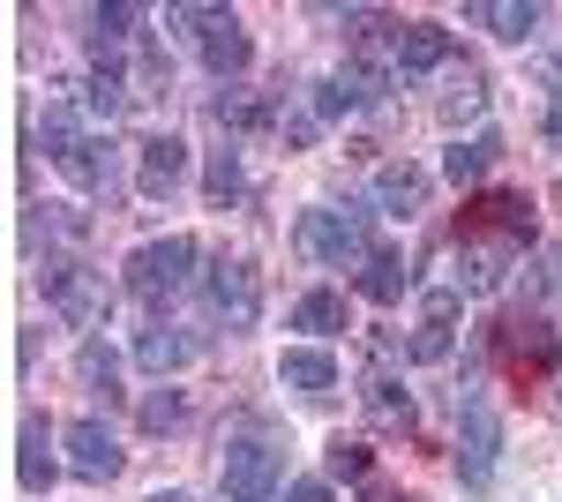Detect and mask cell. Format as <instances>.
Listing matches in <instances>:
<instances>
[{
  "mask_svg": "<svg viewBox=\"0 0 562 502\" xmlns=\"http://www.w3.org/2000/svg\"><path fill=\"white\" fill-rule=\"evenodd\" d=\"M38 150L60 166V180L68 188H83V196H105V210H113V196H121V172H113V143L98 135V127L68 105V98H53L38 121Z\"/></svg>",
  "mask_w": 562,
  "mask_h": 502,
  "instance_id": "1",
  "label": "cell"
},
{
  "mask_svg": "<svg viewBox=\"0 0 562 502\" xmlns=\"http://www.w3.org/2000/svg\"><path fill=\"white\" fill-rule=\"evenodd\" d=\"M278 465H285V450H278L270 420L240 413L233 427H225V458H217L225 502H270V488H278Z\"/></svg>",
  "mask_w": 562,
  "mask_h": 502,
  "instance_id": "2",
  "label": "cell"
},
{
  "mask_svg": "<svg viewBox=\"0 0 562 502\" xmlns=\"http://www.w3.org/2000/svg\"><path fill=\"white\" fill-rule=\"evenodd\" d=\"M166 23H173L180 38L203 53V68H211L217 83H233V76L256 60V45H248V23H240L233 8H166Z\"/></svg>",
  "mask_w": 562,
  "mask_h": 502,
  "instance_id": "3",
  "label": "cell"
},
{
  "mask_svg": "<svg viewBox=\"0 0 562 502\" xmlns=\"http://www.w3.org/2000/svg\"><path fill=\"white\" fill-rule=\"evenodd\" d=\"M301 248L315 255L323 270H368V255H375V241H368V210L360 203L301 210Z\"/></svg>",
  "mask_w": 562,
  "mask_h": 502,
  "instance_id": "4",
  "label": "cell"
},
{
  "mask_svg": "<svg viewBox=\"0 0 562 502\" xmlns=\"http://www.w3.org/2000/svg\"><path fill=\"white\" fill-rule=\"evenodd\" d=\"M38 286H45V308H53L68 331H98V323H105V308H113L105 278H98L90 263H45Z\"/></svg>",
  "mask_w": 562,
  "mask_h": 502,
  "instance_id": "5",
  "label": "cell"
},
{
  "mask_svg": "<svg viewBox=\"0 0 562 502\" xmlns=\"http://www.w3.org/2000/svg\"><path fill=\"white\" fill-rule=\"evenodd\" d=\"M495 458H503V420L487 405V390H465L458 398V480L480 495L495 480Z\"/></svg>",
  "mask_w": 562,
  "mask_h": 502,
  "instance_id": "6",
  "label": "cell"
},
{
  "mask_svg": "<svg viewBox=\"0 0 562 502\" xmlns=\"http://www.w3.org/2000/svg\"><path fill=\"white\" fill-rule=\"evenodd\" d=\"M188 270H195V241L188 233H166V241H143L128 255V293L150 300V308H166V300L188 286Z\"/></svg>",
  "mask_w": 562,
  "mask_h": 502,
  "instance_id": "7",
  "label": "cell"
},
{
  "mask_svg": "<svg viewBox=\"0 0 562 502\" xmlns=\"http://www.w3.org/2000/svg\"><path fill=\"white\" fill-rule=\"evenodd\" d=\"M458 315H465V293L458 286H428L420 293V315H413V337H405V360L413 368H435L458 353Z\"/></svg>",
  "mask_w": 562,
  "mask_h": 502,
  "instance_id": "8",
  "label": "cell"
},
{
  "mask_svg": "<svg viewBox=\"0 0 562 502\" xmlns=\"http://www.w3.org/2000/svg\"><path fill=\"white\" fill-rule=\"evenodd\" d=\"M203 293H211V308H217V323H225V331H256L262 278H256V263H248V255H217L211 270H203Z\"/></svg>",
  "mask_w": 562,
  "mask_h": 502,
  "instance_id": "9",
  "label": "cell"
},
{
  "mask_svg": "<svg viewBox=\"0 0 562 502\" xmlns=\"http://www.w3.org/2000/svg\"><path fill=\"white\" fill-rule=\"evenodd\" d=\"M518 255H525V241H510V233H458V293L487 300L503 278H510Z\"/></svg>",
  "mask_w": 562,
  "mask_h": 502,
  "instance_id": "10",
  "label": "cell"
},
{
  "mask_svg": "<svg viewBox=\"0 0 562 502\" xmlns=\"http://www.w3.org/2000/svg\"><path fill=\"white\" fill-rule=\"evenodd\" d=\"M458 233H510V241L532 248L540 217H532V203H525L518 188H480V196H465V210H458Z\"/></svg>",
  "mask_w": 562,
  "mask_h": 502,
  "instance_id": "11",
  "label": "cell"
},
{
  "mask_svg": "<svg viewBox=\"0 0 562 502\" xmlns=\"http://www.w3.org/2000/svg\"><path fill=\"white\" fill-rule=\"evenodd\" d=\"M180 180H188V143L180 135H143V150H135V196L166 203Z\"/></svg>",
  "mask_w": 562,
  "mask_h": 502,
  "instance_id": "12",
  "label": "cell"
},
{
  "mask_svg": "<svg viewBox=\"0 0 562 502\" xmlns=\"http://www.w3.org/2000/svg\"><path fill=\"white\" fill-rule=\"evenodd\" d=\"M390 60H397V76H435V68H450V31L442 23H397Z\"/></svg>",
  "mask_w": 562,
  "mask_h": 502,
  "instance_id": "13",
  "label": "cell"
},
{
  "mask_svg": "<svg viewBox=\"0 0 562 502\" xmlns=\"http://www.w3.org/2000/svg\"><path fill=\"white\" fill-rule=\"evenodd\" d=\"M15 480H23L31 495H45V488L60 480V465H53V427H45V413H23V427H15Z\"/></svg>",
  "mask_w": 562,
  "mask_h": 502,
  "instance_id": "14",
  "label": "cell"
},
{
  "mask_svg": "<svg viewBox=\"0 0 562 502\" xmlns=\"http://www.w3.org/2000/svg\"><path fill=\"white\" fill-rule=\"evenodd\" d=\"M60 443H68V465H76L83 480H113V472H121V443H113L105 420H76Z\"/></svg>",
  "mask_w": 562,
  "mask_h": 502,
  "instance_id": "15",
  "label": "cell"
},
{
  "mask_svg": "<svg viewBox=\"0 0 562 502\" xmlns=\"http://www.w3.org/2000/svg\"><path fill=\"white\" fill-rule=\"evenodd\" d=\"M495 158H503V135H495V127H473V135H458V143L442 150V172H450L458 188H480V180L495 172Z\"/></svg>",
  "mask_w": 562,
  "mask_h": 502,
  "instance_id": "16",
  "label": "cell"
},
{
  "mask_svg": "<svg viewBox=\"0 0 562 502\" xmlns=\"http://www.w3.org/2000/svg\"><path fill=\"white\" fill-rule=\"evenodd\" d=\"M278 382L301 390V398H330L338 390V360L323 345H293V353H278Z\"/></svg>",
  "mask_w": 562,
  "mask_h": 502,
  "instance_id": "17",
  "label": "cell"
},
{
  "mask_svg": "<svg viewBox=\"0 0 562 502\" xmlns=\"http://www.w3.org/2000/svg\"><path fill=\"white\" fill-rule=\"evenodd\" d=\"M420 203H428V172L413 166V158H390V166L375 172V210H383V217H413Z\"/></svg>",
  "mask_w": 562,
  "mask_h": 502,
  "instance_id": "18",
  "label": "cell"
},
{
  "mask_svg": "<svg viewBox=\"0 0 562 502\" xmlns=\"http://www.w3.org/2000/svg\"><path fill=\"white\" fill-rule=\"evenodd\" d=\"M195 360V337L180 331V323H150V331H135V368H150V376H173Z\"/></svg>",
  "mask_w": 562,
  "mask_h": 502,
  "instance_id": "19",
  "label": "cell"
},
{
  "mask_svg": "<svg viewBox=\"0 0 562 502\" xmlns=\"http://www.w3.org/2000/svg\"><path fill=\"white\" fill-rule=\"evenodd\" d=\"M465 23H473V31H487V38H532V31H540V8H532V0H473V8H465Z\"/></svg>",
  "mask_w": 562,
  "mask_h": 502,
  "instance_id": "20",
  "label": "cell"
},
{
  "mask_svg": "<svg viewBox=\"0 0 562 502\" xmlns=\"http://www.w3.org/2000/svg\"><path fill=\"white\" fill-rule=\"evenodd\" d=\"M360 405H368V420H375V427H397V435H413V427H420V413H413V390H405L397 376H368Z\"/></svg>",
  "mask_w": 562,
  "mask_h": 502,
  "instance_id": "21",
  "label": "cell"
},
{
  "mask_svg": "<svg viewBox=\"0 0 562 502\" xmlns=\"http://www.w3.org/2000/svg\"><path fill=\"white\" fill-rule=\"evenodd\" d=\"M203 196H211L217 210H233L240 196H248V172H240V150L225 143V150H211V172H203Z\"/></svg>",
  "mask_w": 562,
  "mask_h": 502,
  "instance_id": "22",
  "label": "cell"
},
{
  "mask_svg": "<svg viewBox=\"0 0 562 502\" xmlns=\"http://www.w3.org/2000/svg\"><path fill=\"white\" fill-rule=\"evenodd\" d=\"M405 278H413V270H405V255L375 248V255H368V270H360V293L375 300V308H390V300L405 293Z\"/></svg>",
  "mask_w": 562,
  "mask_h": 502,
  "instance_id": "23",
  "label": "cell"
},
{
  "mask_svg": "<svg viewBox=\"0 0 562 502\" xmlns=\"http://www.w3.org/2000/svg\"><path fill=\"white\" fill-rule=\"evenodd\" d=\"M293 331H307V337H338V331H346V293H307L301 308H293Z\"/></svg>",
  "mask_w": 562,
  "mask_h": 502,
  "instance_id": "24",
  "label": "cell"
},
{
  "mask_svg": "<svg viewBox=\"0 0 562 502\" xmlns=\"http://www.w3.org/2000/svg\"><path fill=\"white\" fill-rule=\"evenodd\" d=\"M76 376H83L90 390H113V382H121V360H113V345H105V337H83V353H76Z\"/></svg>",
  "mask_w": 562,
  "mask_h": 502,
  "instance_id": "25",
  "label": "cell"
},
{
  "mask_svg": "<svg viewBox=\"0 0 562 502\" xmlns=\"http://www.w3.org/2000/svg\"><path fill=\"white\" fill-rule=\"evenodd\" d=\"M480 113H487V90H480V76L465 68V76L450 83V98H442V121L458 127V121H480Z\"/></svg>",
  "mask_w": 562,
  "mask_h": 502,
  "instance_id": "26",
  "label": "cell"
},
{
  "mask_svg": "<svg viewBox=\"0 0 562 502\" xmlns=\"http://www.w3.org/2000/svg\"><path fill=\"white\" fill-rule=\"evenodd\" d=\"M211 113H217V127H233V135H248V127H262V121H270V113H262V105H248V98H240L233 83H225V90L211 98Z\"/></svg>",
  "mask_w": 562,
  "mask_h": 502,
  "instance_id": "27",
  "label": "cell"
},
{
  "mask_svg": "<svg viewBox=\"0 0 562 502\" xmlns=\"http://www.w3.org/2000/svg\"><path fill=\"white\" fill-rule=\"evenodd\" d=\"M278 127H285V143H293V150H307V143L323 135V105H315V98H293V105L278 113Z\"/></svg>",
  "mask_w": 562,
  "mask_h": 502,
  "instance_id": "28",
  "label": "cell"
},
{
  "mask_svg": "<svg viewBox=\"0 0 562 502\" xmlns=\"http://www.w3.org/2000/svg\"><path fill=\"white\" fill-rule=\"evenodd\" d=\"M143 427H150V435H173V427H188V398H180V390L143 398Z\"/></svg>",
  "mask_w": 562,
  "mask_h": 502,
  "instance_id": "29",
  "label": "cell"
},
{
  "mask_svg": "<svg viewBox=\"0 0 562 502\" xmlns=\"http://www.w3.org/2000/svg\"><path fill=\"white\" fill-rule=\"evenodd\" d=\"M323 465H330V480H368V465H375V458H368V443H352V435H338Z\"/></svg>",
  "mask_w": 562,
  "mask_h": 502,
  "instance_id": "30",
  "label": "cell"
},
{
  "mask_svg": "<svg viewBox=\"0 0 562 502\" xmlns=\"http://www.w3.org/2000/svg\"><path fill=\"white\" fill-rule=\"evenodd\" d=\"M90 23H98V45H121V38L135 31V23H143V8H128V0H113V8H98Z\"/></svg>",
  "mask_w": 562,
  "mask_h": 502,
  "instance_id": "31",
  "label": "cell"
},
{
  "mask_svg": "<svg viewBox=\"0 0 562 502\" xmlns=\"http://www.w3.org/2000/svg\"><path fill=\"white\" fill-rule=\"evenodd\" d=\"M285 502H330V488H323V480H293V488H285Z\"/></svg>",
  "mask_w": 562,
  "mask_h": 502,
  "instance_id": "32",
  "label": "cell"
},
{
  "mask_svg": "<svg viewBox=\"0 0 562 502\" xmlns=\"http://www.w3.org/2000/svg\"><path fill=\"white\" fill-rule=\"evenodd\" d=\"M548 398H555V405H562V353H555V360H548Z\"/></svg>",
  "mask_w": 562,
  "mask_h": 502,
  "instance_id": "33",
  "label": "cell"
},
{
  "mask_svg": "<svg viewBox=\"0 0 562 502\" xmlns=\"http://www.w3.org/2000/svg\"><path fill=\"white\" fill-rule=\"evenodd\" d=\"M548 143H555V150H562V98H555V105H548Z\"/></svg>",
  "mask_w": 562,
  "mask_h": 502,
  "instance_id": "34",
  "label": "cell"
},
{
  "mask_svg": "<svg viewBox=\"0 0 562 502\" xmlns=\"http://www.w3.org/2000/svg\"><path fill=\"white\" fill-rule=\"evenodd\" d=\"M150 502H188V495H180V488H158V495H150Z\"/></svg>",
  "mask_w": 562,
  "mask_h": 502,
  "instance_id": "35",
  "label": "cell"
},
{
  "mask_svg": "<svg viewBox=\"0 0 562 502\" xmlns=\"http://www.w3.org/2000/svg\"><path fill=\"white\" fill-rule=\"evenodd\" d=\"M368 502H405V495H383V488H375V495H368Z\"/></svg>",
  "mask_w": 562,
  "mask_h": 502,
  "instance_id": "36",
  "label": "cell"
},
{
  "mask_svg": "<svg viewBox=\"0 0 562 502\" xmlns=\"http://www.w3.org/2000/svg\"><path fill=\"white\" fill-rule=\"evenodd\" d=\"M555 83H562V53H555Z\"/></svg>",
  "mask_w": 562,
  "mask_h": 502,
  "instance_id": "37",
  "label": "cell"
}]
</instances>
